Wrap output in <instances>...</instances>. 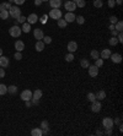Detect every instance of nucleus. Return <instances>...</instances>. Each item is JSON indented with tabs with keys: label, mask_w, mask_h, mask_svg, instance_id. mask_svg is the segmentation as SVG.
Returning <instances> with one entry per match:
<instances>
[{
	"label": "nucleus",
	"mask_w": 123,
	"mask_h": 136,
	"mask_svg": "<svg viewBox=\"0 0 123 136\" xmlns=\"http://www.w3.org/2000/svg\"><path fill=\"white\" fill-rule=\"evenodd\" d=\"M87 99H89L90 102H95V101H96V96H95V93H92V92L87 93Z\"/></svg>",
	"instance_id": "nucleus-38"
},
{
	"label": "nucleus",
	"mask_w": 123,
	"mask_h": 136,
	"mask_svg": "<svg viewBox=\"0 0 123 136\" xmlns=\"http://www.w3.org/2000/svg\"><path fill=\"white\" fill-rule=\"evenodd\" d=\"M4 76H5V70H4V67H1V66H0V77L3 79Z\"/></svg>",
	"instance_id": "nucleus-45"
},
{
	"label": "nucleus",
	"mask_w": 123,
	"mask_h": 136,
	"mask_svg": "<svg viewBox=\"0 0 123 136\" xmlns=\"http://www.w3.org/2000/svg\"><path fill=\"white\" fill-rule=\"evenodd\" d=\"M87 69H89V75L91 77H96V76L99 75V67L96 65H90Z\"/></svg>",
	"instance_id": "nucleus-8"
},
{
	"label": "nucleus",
	"mask_w": 123,
	"mask_h": 136,
	"mask_svg": "<svg viewBox=\"0 0 123 136\" xmlns=\"http://www.w3.org/2000/svg\"><path fill=\"white\" fill-rule=\"evenodd\" d=\"M114 5H116V1H114V0H108V6L110 7H113Z\"/></svg>",
	"instance_id": "nucleus-47"
},
{
	"label": "nucleus",
	"mask_w": 123,
	"mask_h": 136,
	"mask_svg": "<svg viewBox=\"0 0 123 136\" xmlns=\"http://www.w3.org/2000/svg\"><path fill=\"white\" fill-rule=\"evenodd\" d=\"M9 15L12 17V19L17 20L21 16V10H20V7L17 6V5H14V6H11L9 10Z\"/></svg>",
	"instance_id": "nucleus-1"
},
{
	"label": "nucleus",
	"mask_w": 123,
	"mask_h": 136,
	"mask_svg": "<svg viewBox=\"0 0 123 136\" xmlns=\"http://www.w3.org/2000/svg\"><path fill=\"white\" fill-rule=\"evenodd\" d=\"M75 21L78 22L79 25H84L85 24V19H84V16H76L75 17Z\"/></svg>",
	"instance_id": "nucleus-34"
},
{
	"label": "nucleus",
	"mask_w": 123,
	"mask_h": 136,
	"mask_svg": "<svg viewBox=\"0 0 123 136\" xmlns=\"http://www.w3.org/2000/svg\"><path fill=\"white\" fill-rule=\"evenodd\" d=\"M33 36H35V38H36V39L41 41L44 34H43V31L41 29V28H36V29H33Z\"/></svg>",
	"instance_id": "nucleus-13"
},
{
	"label": "nucleus",
	"mask_w": 123,
	"mask_h": 136,
	"mask_svg": "<svg viewBox=\"0 0 123 136\" xmlns=\"http://www.w3.org/2000/svg\"><path fill=\"white\" fill-rule=\"evenodd\" d=\"M110 59L113 61L114 64H119V63L122 61V55H121V54H118V53H114V54H111Z\"/></svg>",
	"instance_id": "nucleus-11"
},
{
	"label": "nucleus",
	"mask_w": 123,
	"mask_h": 136,
	"mask_svg": "<svg viewBox=\"0 0 123 136\" xmlns=\"http://www.w3.org/2000/svg\"><path fill=\"white\" fill-rule=\"evenodd\" d=\"M65 60L68 61V63H71V61L74 60V54H73V53H68L65 55Z\"/></svg>",
	"instance_id": "nucleus-35"
},
{
	"label": "nucleus",
	"mask_w": 123,
	"mask_h": 136,
	"mask_svg": "<svg viewBox=\"0 0 123 136\" xmlns=\"http://www.w3.org/2000/svg\"><path fill=\"white\" fill-rule=\"evenodd\" d=\"M117 39H118V43H122L123 42V34H122V32H119L118 34H117Z\"/></svg>",
	"instance_id": "nucleus-44"
},
{
	"label": "nucleus",
	"mask_w": 123,
	"mask_h": 136,
	"mask_svg": "<svg viewBox=\"0 0 123 136\" xmlns=\"http://www.w3.org/2000/svg\"><path fill=\"white\" fill-rule=\"evenodd\" d=\"M102 5H104L102 0H94V6L95 7H102Z\"/></svg>",
	"instance_id": "nucleus-39"
},
{
	"label": "nucleus",
	"mask_w": 123,
	"mask_h": 136,
	"mask_svg": "<svg viewBox=\"0 0 123 136\" xmlns=\"http://www.w3.org/2000/svg\"><path fill=\"white\" fill-rule=\"evenodd\" d=\"M14 56H15L16 60H21V59H22V54H21V52H16Z\"/></svg>",
	"instance_id": "nucleus-41"
},
{
	"label": "nucleus",
	"mask_w": 123,
	"mask_h": 136,
	"mask_svg": "<svg viewBox=\"0 0 123 136\" xmlns=\"http://www.w3.org/2000/svg\"><path fill=\"white\" fill-rule=\"evenodd\" d=\"M111 33H112V37H117V34H118V32H117L116 29H113V31H111Z\"/></svg>",
	"instance_id": "nucleus-51"
},
{
	"label": "nucleus",
	"mask_w": 123,
	"mask_h": 136,
	"mask_svg": "<svg viewBox=\"0 0 123 136\" xmlns=\"http://www.w3.org/2000/svg\"><path fill=\"white\" fill-rule=\"evenodd\" d=\"M110 46H112V47H114V46H117L118 44V39H117V37H112L111 39H110Z\"/></svg>",
	"instance_id": "nucleus-33"
},
{
	"label": "nucleus",
	"mask_w": 123,
	"mask_h": 136,
	"mask_svg": "<svg viewBox=\"0 0 123 136\" xmlns=\"http://www.w3.org/2000/svg\"><path fill=\"white\" fill-rule=\"evenodd\" d=\"M41 4H42V0H35V5L36 6H39Z\"/></svg>",
	"instance_id": "nucleus-49"
},
{
	"label": "nucleus",
	"mask_w": 123,
	"mask_h": 136,
	"mask_svg": "<svg viewBox=\"0 0 123 136\" xmlns=\"http://www.w3.org/2000/svg\"><path fill=\"white\" fill-rule=\"evenodd\" d=\"M9 11H6V10H4V11H0V19L1 20H8V17H9Z\"/></svg>",
	"instance_id": "nucleus-30"
},
{
	"label": "nucleus",
	"mask_w": 123,
	"mask_h": 136,
	"mask_svg": "<svg viewBox=\"0 0 123 136\" xmlns=\"http://www.w3.org/2000/svg\"><path fill=\"white\" fill-rule=\"evenodd\" d=\"M114 1H116L117 5H122V0H114Z\"/></svg>",
	"instance_id": "nucleus-53"
},
{
	"label": "nucleus",
	"mask_w": 123,
	"mask_h": 136,
	"mask_svg": "<svg viewBox=\"0 0 123 136\" xmlns=\"http://www.w3.org/2000/svg\"><path fill=\"white\" fill-rule=\"evenodd\" d=\"M78 7H84L85 6V0H73Z\"/></svg>",
	"instance_id": "nucleus-32"
},
{
	"label": "nucleus",
	"mask_w": 123,
	"mask_h": 136,
	"mask_svg": "<svg viewBox=\"0 0 123 136\" xmlns=\"http://www.w3.org/2000/svg\"><path fill=\"white\" fill-rule=\"evenodd\" d=\"M90 55H91V58H92L94 60H96V59H99V58H100V53L97 52L96 49H92L91 53H90Z\"/></svg>",
	"instance_id": "nucleus-29"
},
{
	"label": "nucleus",
	"mask_w": 123,
	"mask_h": 136,
	"mask_svg": "<svg viewBox=\"0 0 123 136\" xmlns=\"http://www.w3.org/2000/svg\"><path fill=\"white\" fill-rule=\"evenodd\" d=\"M111 50L110 49H104L102 52L100 53V56H101V59H110V56H111Z\"/></svg>",
	"instance_id": "nucleus-16"
},
{
	"label": "nucleus",
	"mask_w": 123,
	"mask_h": 136,
	"mask_svg": "<svg viewBox=\"0 0 123 136\" xmlns=\"http://www.w3.org/2000/svg\"><path fill=\"white\" fill-rule=\"evenodd\" d=\"M8 93V87L5 85L0 84V96H4V94Z\"/></svg>",
	"instance_id": "nucleus-31"
},
{
	"label": "nucleus",
	"mask_w": 123,
	"mask_h": 136,
	"mask_svg": "<svg viewBox=\"0 0 123 136\" xmlns=\"http://www.w3.org/2000/svg\"><path fill=\"white\" fill-rule=\"evenodd\" d=\"M42 39H43L42 42L44 43V44H49V43H52V38L49 37V36H43Z\"/></svg>",
	"instance_id": "nucleus-36"
},
{
	"label": "nucleus",
	"mask_w": 123,
	"mask_h": 136,
	"mask_svg": "<svg viewBox=\"0 0 123 136\" xmlns=\"http://www.w3.org/2000/svg\"><path fill=\"white\" fill-rule=\"evenodd\" d=\"M21 31L25 33H29L30 31H31V25L29 24V22H25V24H22V28H21Z\"/></svg>",
	"instance_id": "nucleus-24"
},
{
	"label": "nucleus",
	"mask_w": 123,
	"mask_h": 136,
	"mask_svg": "<svg viewBox=\"0 0 123 136\" xmlns=\"http://www.w3.org/2000/svg\"><path fill=\"white\" fill-rule=\"evenodd\" d=\"M25 104H26V108H30L32 103H31V101H25Z\"/></svg>",
	"instance_id": "nucleus-48"
},
{
	"label": "nucleus",
	"mask_w": 123,
	"mask_h": 136,
	"mask_svg": "<svg viewBox=\"0 0 123 136\" xmlns=\"http://www.w3.org/2000/svg\"><path fill=\"white\" fill-rule=\"evenodd\" d=\"M48 17H49V16H48V15H42V16H41V17H39V21H41V24H47V20H48Z\"/></svg>",
	"instance_id": "nucleus-37"
},
{
	"label": "nucleus",
	"mask_w": 123,
	"mask_h": 136,
	"mask_svg": "<svg viewBox=\"0 0 123 136\" xmlns=\"http://www.w3.org/2000/svg\"><path fill=\"white\" fill-rule=\"evenodd\" d=\"M64 7H65V10H68L69 12H73L74 10H76V5L73 0H69V1H66L65 4H64Z\"/></svg>",
	"instance_id": "nucleus-7"
},
{
	"label": "nucleus",
	"mask_w": 123,
	"mask_h": 136,
	"mask_svg": "<svg viewBox=\"0 0 123 136\" xmlns=\"http://www.w3.org/2000/svg\"><path fill=\"white\" fill-rule=\"evenodd\" d=\"M57 24H58V27H59V28H65L66 25H68V22H66L64 19H62V17H60V19L57 20Z\"/></svg>",
	"instance_id": "nucleus-23"
},
{
	"label": "nucleus",
	"mask_w": 123,
	"mask_h": 136,
	"mask_svg": "<svg viewBox=\"0 0 123 136\" xmlns=\"http://www.w3.org/2000/svg\"><path fill=\"white\" fill-rule=\"evenodd\" d=\"M37 21H38V16H37L36 14H31V15L29 16V17H27V22H29L30 25L36 24Z\"/></svg>",
	"instance_id": "nucleus-18"
},
{
	"label": "nucleus",
	"mask_w": 123,
	"mask_h": 136,
	"mask_svg": "<svg viewBox=\"0 0 123 136\" xmlns=\"http://www.w3.org/2000/svg\"><path fill=\"white\" fill-rule=\"evenodd\" d=\"M101 108H102V104H101L100 101H95V102H92V104H91V110L94 113H100L101 112Z\"/></svg>",
	"instance_id": "nucleus-6"
},
{
	"label": "nucleus",
	"mask_w": 123,
	"mask_h": 136,
	"mask_svg": "<svg viewBox=\"0 0 123 136\" xmlns=\"http://www.w3.org/2000/svg\"><path fill=\"white\" fill-rule=\"evenodd\" d=\"M9 64H10V61L6 56H4V55L0 56V66H1V67H8Z\"/></svg>",
	"instance_id": "nucleus-15"
},
{
	"label": "nucleus",
	"mask_w": 123,
	"mask_h": 136,
	"mask_svg": "<svg viewBox=\"0 0 123 136\" xmlns=\"http://www.w3.org/2000/svg\"><path fill=\"white\" fill-rule=\"evenodd\" d=\"M75 17L76 16L74 15V12H69V11H68V12L65 14V16H64V20H65L68 24H71V22L75 21Z\"/></svg>",
	"instance_id": "nucleus-10"
},
{
	"label": "nucleus",
	"mask_w": 123,
	"mask_h": 136,
	"mask_svg": "<svg viewBox=\"0 0 123 136\" xmlns=\"http://www.w3.org/2000/svg\"><path fill=\"white\" fill-rule=\"evenodd\" d=\"M3 55V49H1V48H0V56Z\"/></svg>",
	"instance_id": "nucleus-56"
},
{
	"label": "nucleus",
	"mask_w": 123,
	"mask_h": 136,
	"mask_svg": "<svg viewBox=\"0 0 123 136\" xmlns=\"http://www.w3.org/2000/svg\"><path fill=\"white\" fill-rule=\"evenodd\" d=\"M110 31H113V29H114V25H110Z\"/></svg>",
	"instance_id": "nucleus-54"
},
{
	"label": "nucleus",
	"mask_w": 123,
	"mask_h": 136,
	"mask_svg": "<svg viewBox=\"0 0 123 136\" xmlns=\"http://www.w3.org/2000/svg\"><path fill=\"white\" fill-rule=\"evenodd\" d=\"M42 94H43V92L41 91V89H36L35 92H32V98H35V99H41Z\"/></svg>",
	"instance_id": "nucleus-21"
},
{
	"label": "nucleus",
	"mask_w": 123,
	"mask_h": 136,
	"mask_svg": "<svg viewBox=\"0 0 123 136\" xmlns=\"http://www.w3.org/2000/svg\"><path fill=\"white\" fill-rule=\"evenodd\" d=\"M113 119L112 118H104V120H102V126L105 129H112L113 127Z\"/></svg>",
	"instance_id": "nucleus-3"
},
{
	"label": "nucleus",
	"mask_w": 123,
	"mask_h": 136,
	"mask_svg": "<svg viewBox=\"0 0 123 136\" xmlns=\"http://www.w3.org/2000/svg\"><path fill=\"white\" fill-rule=\"evenodd\" d=\"M62 11L59 9H52L51 10V12H49V17L53 20H58L62 17Z\"/></svg>",
	"instance_id": "nucleus-4"
},
{
	"label": "nucleus",
	"mask_w": 123,
	"mask_h": 136,
	"mask_svg": "<svg viewBox=\"0 0 123 136\" xmlns=\"http://www.w3.org/2000/svg\"><path fill=\"white\" fill-rule=\"evenodd\" d=\"M95 96H96V99H97V101L106 99V92H105V91H102V89H101V91H99V92L95 94Z\"/></svg>",
	"instance_id": "nucleus-19"
},
{
	"label": "nucleus",
	"mask_w": 123,
	"mask_h": 136,
	"mask_svg": "<svg viewBox=\"0 0 123 136\" xmlns=\"http://www.w3.org/2000/svg\"><path fill=\"white\" fill-rule=\"evenodd\" d=\"M117 21H118V19H117L116 16H111V17H110V22H111V25H114Z\"/></svg>",
	"instance_id": "nucleus-43"
},
{
	"label": "nucleus",
	"mask_w": 123,
	"mask_h": 136,
	"mask_svg": "<svg viewBox=\"0 0 123 136\" xmlns=\"http://www.w3.org/2000/svg\"><path fill=\"white\" fill-rule=\"evenodd\" d=\"M31 135L32 136H42V130H41V127L33 129L32 131H31Z\"/></svg>",
	"instance_id": "nucleus-26"
},
{
	"label": "nucleus",
	"mask_w": 123,
	"mask_h": 136,
	"mask_svg": "<svg viewBox=\"0 0 123 136\" xmlns=\"http://www.w3.org/2000/svg\"><path fill=\"white\" fill-rule=\"evenodd\" d=\"M15 49L17 50V52H22L25 49V44L22 41H16L15 42Z\"/></svg>",
	"instance_id": "nucleus-17"
},
{
	"label": "nucleus",
	"mask_w": 123,
	"mask_h": 136,
	"mask_svg": "<svg viewBox=\"0 0 123 136\" xmlns=\"http://www.w3.org/2000/svg\"><path fill=\"white\" fill-rule=\"evenodd\" d=\"M96 135H102V131L101 130H96Z\"/></svg>",
	"instance_id": "nucleus-55"
},
{
	"label": "nucleus",
	"mask_w": 123,
	"mask_h": 136,
	"mask_svg": "<svg viewBox=\"0 0 123 136\" xmlns=\"http://www.w3.org/2000/svg\"><path fill=\"white\" fill-rule=\"evenodd\" d=\"M80 65H81V67H83V69H87V67L90 66V63H89V60H87V59H81Z\"/></svg>",
	"instance_id": "nucleus-27"
},
{
	"label": "nucleus",
	"mask_w": 123,
	"mask_h": 136,
	"mask_svg": "<svg viewBox=\"0 0 123 136\" xmlns=\"http://www.w3.org/2000/svg\"><path fill=\"white\" fill-rule=\"evenodd\" d=\"M119 123H121V119H118V118L116 120H113V124H119Z\"/></svg>",
	"instance_id": "nucleus-52"
},
{
	"label": "nucleus",
	"mask_w": 123,
	"mask_h": 136,
	"mask_svg": "<svg viewBox=\"0 0 123 136\" xmlns=\"http://www.w3.org/2000/svg\"><path fill=\"white\" fill-rule=\"evenodd\" d=\"M68 50L69 53H74L78 50V43L74 42V41H70V42L68 43Z\"/></svg>",
	"instance_id": "nucleus-12"
},
{
	"label": "nucleus",
	"mask_w": 123,
	"mask_h": 136,
	"mask_svg": "<svg viewBox=\"0 0 123 136\" xmlns=\"http://www.w3.org/2000/svg\"><path fill=\"white\" fill-rule=\"evenodd\" d=\"M26 17H25V16H22V15H21V16H20L19 19H17V22H19V24H25V22H26Z\"/></svg>",
	"instance_id": "nucleus-42"
},
{
	"label": "nucleus",
	"mask_w": 123,
	"mask_h": 136,
	"mask_svg": "<svg viewBox=\"0 0 123 136\" xmlns=\"http://www.w3.org/2000/svg\"><path fill=\"white\" fill-rule=\"evenodd\" d=\"M47 1H49V0H42V3H47Z\"/></svg>",
	"instance_id": "nucleus-57"
},
{
	"label": "nucleus",
	"mask_w": 123,
	"mask_h": 136,
	"mask_svg": "<svg viewBox=\"0 0 123 136\" xmlns=\"http://www.w3.org/2000/svg\"><path fill=\"white\" fill-rule=\"evenodd\" d=\"M49 5L52 9H59L62 6V0H49Z\"/></svg>",
	"instance_id": "nucleus-14"
},
{
	"label": "nucleus",
	"mask_w": 123,
	"mask_h": 136,
	"mask_svg": "<svg viewBox=\"0 0 123 136\" xmlns=\"http://www.w3.org/2000/svg\"><path fill=\"white\" fill-rule=\"evenodd\" d=\"M41 130H42V135H47L49 131V123L47 120H43L41 123Z\"/></svg>",
	"instance_id": "nucleus-9"
},
{
	"label": "nucleus",
	"mask_w": 123,
	"mask_h": 136,
	"mask_svg": "<svg viewBox=\"0 0 123 136\" xmlns=\"http://www.w3.org/2000/svg\"><path fill=\"white\" fill-rule=\"evenodd\" d=\"M16 92H17V87H16V86L11 85V86H9V87H8V93H10V94H15Z\"/></svg>",
	"instance_id": "nucleus-28"
},
{
	"label": "nucleus",
	"mask_w": 123,
	"mask_h": 136,
	"mask_svg": "<svg viewBox=\"0 0 123 136\" xmlns=\"http://www.w3.org/2000/svg\"><path fill=\"white\" fill-rule=\"evenodd\" d=\"M95 65L97 66V67H101V66L104 65V59H96V60H95Z\"/></svg>",
	"instance_id": "nucleus-40"
},
{
	"label": "nucleus",
	"mask_w": 123,
	"mask_h": 136,
	"mask_svg": "<svg viewBox=\"0 0 123 136\" xmlns=\"http://www.w3.org/2000/svg\"><path fill=\"white\" fill-rule=\"evenodd\" d=\"M9 33H10V36L11 37H15V38H17L21 36V33H22V31H21V28L17 26V25H14L12 27L9 29Z\"/></svg>",
	"instance_id": "nucleus-2"
},
{
	"label": "nucleus",
	"mask_w": 123,
	"mask_h": 136,
	"mask_svg": "<svg viewBox=\"0 0 123 136\" xmlns=\"http://www.w3.org/2000/svg\"><path fill=\"white\" fill-rule=\"evenodd\" d=\"M20 97H21L22 101H31V98H32V92H31L30 89H25V91L21 92Z\"/></svg>",
	"instance_id": "nucleus-5"
},
{
	"label": "nucleus",
	"mask_w": 123,
	"mask_h": 136,
	"mask_svg": "<svg viewBox=\"0 0 123 136\" xmlns=\"http://www.w3.org/2000/svg\"><path fill=\"white\" fill-rule=\"evenodd\" d=\"M44 43L42 42V41H37V43H36V46H35V48H36V50L37 52H42L43 49H44Z\"/></svg>",
	"instance_id": "nucleus-20"
},
{
	"label": "nucleus",
	"mask_w": 123,
	"mask_h": 136,
	"mask_svg": "<svg viewBox=\"0 0 123 136\" xmlns=\"http://www.w3.org/2000/svg\"><path fill=\"white\" fill-rule=\"evenodd\" d=\"M10 7H11V4H10L9 1H8V3H1V4H0V11H4V10L9 11Z\"/></svg>",
	"instance_id": "nucleus-22"
},
{
	"label": "nucleus",
	"mask_w": 123,
	"mask_h": 136,
	"mask_svg": "<svg viewBox=\"0 0 123 136\" xmlns=\"http://www.w3.org/2000/svg\"><path fill=\"white\" fill-rule=\"evenodd\" d=\"M114 29H116L117 32H122V29H123V22L122 21H117V22L114 24Z\"/></svg>",
	"instance_id": "nucleus-25"
},
{
	"label": "nucleus",
	"mask_w": 123,
	"mask_h": 136,
	"mask_svg": "<svg viewBox=\"0 0 123 136\" xmlns=\"http://www.w3.org/2000/svg\"><path fill=\"white\" fill-rule=\"evenodd\" d=\"M106 135H112V129H106Z\"/></svg>",
	"instance_id": "nucleus-50"
},
{
	"label": "nucleus",
	"mask_w": 123,
	"mask_h": 136,
	"mask_svg": "<svg viewBox=\"0 0 123 136\" xmlns=\"http://www.w3.org/2000/svg\"><path fill=\"white\" fill-rule=\"evenodd\" d=\"M14 3L17 5V6H19V5H22V4H24L25 0H14Z\"/></svg>",
	"instance_id": "nucleus-46"
}]
</instances>
